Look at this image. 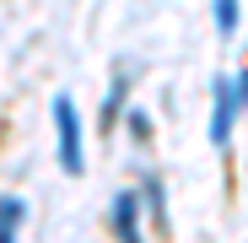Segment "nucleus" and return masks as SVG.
Wrapping results in <instances>:
<instances>
[{"instance_id": "obj_3", "label": "nucleus", "mask_w": 248, "mask_h": 243, "mask_svg": "<svg viewBox=\"0 0 248 243\" xmlns=\"http://www.w3.org/2000/svg\"><path fill=\"white\" fill-rule=\"evenodd\" d=\"M140 189H119L113 200H108V227H113V238L119 243H140Z\"/></svg>"}, {"instance_id": "obj_5", "label": "nucleus", "mask_w": 248, "mask_h": 243, "mask_svg": "<svg viewBox=\"0 0 248 243\" xmlns=\"http://www.w3.org/2000/svg\"><path fill=\"white\" fill-rule=\"evenodd\" d=\"M140 206H146V216H151L156 227H168V189H162V178H156V173H146V178H140Z\"/></svg>"}, {"instance_id": "obj_6", "label": "nucleus", "mask_w": 248, "mask_h": 243, "mask_svg": "<svg viewBox=\"0 0 248 243\" xmlns=\"http://www.w3.org/2000/svg\"><path fill=\"white\" fill-rule=\"evenodd\" d=\"M211 16H216V32H221V38H232V32H237V0H216Z\"/></svg>"}, {"instance_id": "obj_7", "label": "nucleus", "mask_w": 248, "mask_h": 243, "mask_svg": "<svg viewBox=\"0 0 248 243\" xmlns=\"http://www.w3.org/2000/svg\"><path fill=\"white\" fill-rule=\"evenodd\" d=\"M124 125H130V135H135V141H151V119H146L140 108H130V113H124Z\"/></svg>"}, {"instance_id": "obj_4", "label": "nucleus", "mask_w": 248, "mask_h": 243, "mask_svg": "<svg viewBox=\"0 0 248 243\" xmlns=\"http://www.w3.org/2000/svg\"><path fill=\"white\" fill-rule=\"evenodd\" d=\"M124 113H130V76H124V65H119V70H113V87H108V97H103V130H108V135L124 125Z\"/></svg>"}, {"instance_id": "obj_1", "label": "nucleus", "mask_w": 248, "mask_h": 243, "mask_svg": "<svg viewBox=\"0 0 248 243\" xmlns=\"http://www.w3.org/2000/svg\"><path fill=\"white\" fill-rule=\"evenodd\" d=\"M54 141H60V168L76 178L87 173V146H81V113L70 103V92H54Z\"/></svg>"}, {"instance_id": "obj_8", "label": "nucleus", "mask_w": 248, "mask_h": 243, "mask_svg": "<svg viewBox=\"0 0 248 243\" xmlns=\"http://www.w3.org/2000/svg\"><path fill=\"white\" fill-rule=\"evenodd\" d=\"M232 92H237V113H248V65L232 76Z\"/></svg>"}, {"instance_id": "obj_2", "label": "nucleus", "mask_w": 248, "mask_h": 243, "mask_svg": "<svg viewBox=\"0 0 248 243\" xmlns=\"http://www.w3.org/2000/svg\"><path fill=\"white\" fill-rule=\"evenodd\" d=\"M232 125H237V92H232V76H216V81H211V141L227 146V141H232Z\"/></svg>"}]
</instances>
